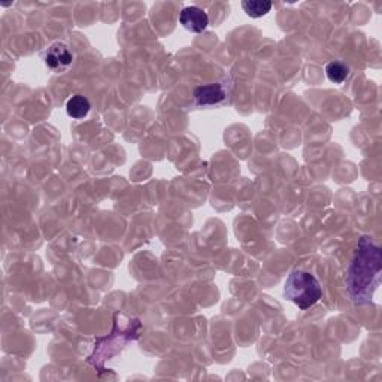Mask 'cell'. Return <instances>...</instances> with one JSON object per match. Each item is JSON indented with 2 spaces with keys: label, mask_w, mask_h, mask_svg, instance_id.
<instances>
[{
  "label": "cell",
  "mask_w": 382,
  "mask_h": 382,
  "mask_svg": "<svg viewBox=\"0 0 382 382\" xmlns=\"http://www.w3.org/2000/svg\"><path fill=\"white\" fill-rule=\"evenodd\" d=\"M180 24L191 33H202L209 26V17L199 6H187L180 14Z\"/></svg>",
  "instance_id": "3957f363"
},
{
  "label": "cell",
  "mask_w": 382,
  "mask_h": 382,
  "mask_svg": "<svg viewBox=\"0 0 382 382\" xmlns=\"http://www.w3.org/2000/svg\"><path fill=\"white\" fill-rule=\"evenodd\" d=\"M326 77L333 84H342L349 77V67L340 60H333L326 66Z\"/></svg>",
  "instance_id": "8992f818"
},
{
  "label": "cell",
  "mask_w": 382,
  "mask_h": 382,
  "mask_svg": "<svg viewBox=\"0 0 382 382\" xmlns=\"http://www.w3.org/2000/svg\"><path fill=\"white\" fill-rule=\"evenodd\" d=\"M91 109V103L90 100L82 96V95H75L67 99L66 102V112L70 118L74 120H82L88 116V112Z\"/></svg>",
  "instance_id": "5b68a950"
},
{
  "label": "cell",
  "mask_w": 382,
  "mask_h": 382,
  "mask_svg": "<svg viewBox=\"0 0 382 382\" xmlns=\"http://www.w3.org/2000/svg\"><path fill=\"white\" fill-rule=\"evenodd\" d=\"M193 97L196 105L199 106H214L220 105L221 102L225 100V91L221 84H208L200 86L194 90Z\"/></svg>",
  "instance_id": "277c9868"
},
{
  "label": "cell",
  "mask_w": 382,
  "mask_h": 382,
  "mask_svg": "<svg viewBox=\"0 0 382 382\" xmlns=\"http://www.w3.org/2000/svg\"><path fill=\"white\" fill-rule=\"evenodd\" d=\"M242 8L248 17L260 18L271 13L272 2H267V0H245L242 2Z\"/></svg>",
  "instance_id": "52a82bcc"
},
{
  "label": "cell",
  "mask_w": 382,
  "mask_h": 382,
  "mask_svg": "<svg viewBox=\"0 0 382 382\" xmlns=\"http://www.w3.org/2000/svg\"><path fill=\"white\" fill-rule=\"evenodd\" d=\"M284 296L299 309L306 311L319 302L323 287L317 278L305 271H294L288 275L284 285Z\"/></svg>",
  "instance_id": "6da1fadb"
},
{
  "label": "cell",
  "mask_w": 382,
  "mask_h": 382,
  "mask_svg": "<svg viewBox=\"0 0 382 382\" xmlns=\"http://www.w3.org/2000/svg\"><path fill=\"white\" fill-rule=\"evenodd\" d=\"M44 61L48 69L53 72H65L74 63V53L63 42L51 44L44 53Z\"/></svg>",
  "instance_id": "7a4b0ae2"
}]
</instances>
